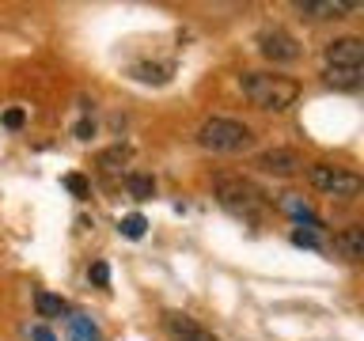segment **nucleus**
I'll return each instance as SVG.
<instances>
[{
    "mask_svg": "<svg viewBox=\"0 0 364 341\" xmlns=\"http://www.w3.org/2000/svg\"><path fill=\"white\" fill-rule=\"evenodd\" d=\"M239 87H243L250 107L269 110V114L289 110L300 99V84L292 76H281V72H243L239 76Z\"/></svg>",
    "mask_w": 364,
    "mask_h": 341,
    "instance_id": "obj_1",
    "label": "nucleus"
},
{
    "mask_svg": "<svg viewBox=\"0 0 364 341\" xmlns=\"http://www.w3.org/2000/svg\"><path fill=\"white\" fill-rule=\"evenodd\" d=\"M213 193L232 216H243V220H250V224L262 220V212H266L262 190L255 186V182H247L243 175H220L213 182Z\"/></svg>",
    "mask_w": 364,
    "mask_h": 341,
    "instance_id": "obj_2",
    "label": "nucleus"
},
{
    "mask_svg": "<svg viewBox=\"0 0 364 341\" xmlns=\"http://www.w3.org/2000/svg\"><path fill=\"white\" fill-rule=\"evenodd\" d=\"M198 144L209 148V152L239 156V152H247V148H255V133H250V125L235 121V118H209V121H201V129H198Z\"/></svg>",
    "mask_w": 364,
    "mask_h": 341,
    "instance_id": "obj_3",
    "label": "nucleus"
},
{
    "mask_svg": "<svg viewBox=\"0 0 364 341\" xmlns=\"http://www.w3.org/2000/svg\"><path fill=\"white\" fill-rule=\"evenodd\" d=\"M307 178H311V186L318 193H326V197H357L364 190V178L357 170L334 167V163H311L307 167Z\"/></svg>",
    "mask_w": 364,
    "mask_h": 341,
    "instance_id": "obj_4",
    "label": "nucleus"
},
{
    "mask_svg": "<svg viewBox=\"0 0 364 341\" xmlns=\"http://www.w3.org/2000/svg\"><path fill=\"white\" fill-rule=\"evenodd\" d=\"M258 53L266 57V61H273V65H292L296 57H300V42H296L289 31L269 27V31L258 34Z\"/></svg>",
    "mask_w": 364,
    "mask_h": 341,
    "instance_id": "obj_5",
    "label": "nucleus"
},
{
    "mask_svg": "<svg viewBox=\"0 0 364 341\" xmlns=\"http://www.w3.org/2000/svg\"><path fill=\"white\" fill-rule=\"evenodd\" d=\"M255 167L262 175H273V178H292L304 170V156L296 148H269V152H262L255 159Z\"/></svg>",
    "mask_w": 364,
    "mask_h": 341,
    "instance_id": "obj_6",
    "label": "nucleus"
},
{
    "mask_svg": "<svg viewBox=\"0 0 364 341\" xmlns=\"http://www.w3.org/2000/svg\"><path fill=\"white\" fill-rule=\"evenodd\" d=\"M326 65L334 68H364V42L360 38H334L326 45Z\"/></svg>",
    "mask_w": 364,
    "mask_h": 341,
    "instance_id": "obj_7",
    "label": "nucleus"
},
{
    "mask_svg": "<svg viewBox=\"0 0 364 341\" xmlns=\"http://www.w3.org/2000/svg\"><path fill=\"white\" fill-rule=\"evenodd\" d=\"M300 16H307V19H341V16H349L353 8V0H300Z\"/></svg>",
    "mask_w": 364,
    "mask_h": 341,
    "instance_id": "obj_8",
    "label": "nucleus"
},
{
    "mask_svg": "<svg viewBox=\"0 0 364 341\" xmlns=\"http://www.w3.org/2000/svg\"><path fill=\"white\" fill-rule=\"evenodd\" d=\"M334 250H338L346 261H360V258H364V227H357V224H353V227H341V232L334 235Z\"/></svg>",
    "mask_w": 364,
    "mask_h": 341,
    "instance_id": "obj_9",
    "label": "nucleus"
},
{
    "mask_svg": "<svg viewBox=\"0 0 364 341\" xmlns=\"http://www.w3.org/2000/svg\"><path fill=\"white\" fill-rule=\"evenodd\" d=\"M167 330L175 334L178 341H216V337H209L201 326H193V318L190 315H178V311H171L167 315Z\"/></svg>",
    "mask_w": 364,
    "mask_h": 341,
    "instance_id": "obj_10",
    "label": "nucleus"
},
{
    "mask_svg": "<svg viewBox=\"0 0 364 341\" xmlns=\"http://www.w3.org/2000/svg\"><path fill=\"white\" fill-rule=\"evenodd\" d=\"M323 80L330 87H338V91H357L360 80H364V68H334V65H326Z\"/></svg>",
    "mask_w": 364,
    "mask_h": 341,
    "instance_id": "obj_11",
    "label": "nucleus"
},
{
    "mask_svg": "<svg viewBox=\"0 0 364 341\" xmlns=\"http://www.w3.org/2000/svg\"><path fill=\"white\" fill-rule=\"evenodd\" d=\"M34 311H38V318H61L68 315V303L61 300V296H53V292H34Z\"/></svg>",
    "mask_w": 364,
    "mask_h": 341,
    "instance_id": "obj_12",
    "label": "nucleus"
},
{
    "mask_svg": "<svg viewBox=\"0 0 364 341\" xmlns=\"http://www.w3.org/2000/svg\"><path fill=\"white\" fill-rule=\"evenodd\" d=\"M99 170L102 175H118V170L129 163V148H122V144H114V148H107V152H99Z\"/></svg>",
    "mask_w": 364,
    "mask_h": 341,
    "instance_id": "obj_13",
    "label": "nucleus"
},
{
    "mask_svg": "<svg viewBox=\"0 0 364 341\" xmlns=\"http://www.w3.org/2000/svg\"><path fill=\"white\" fill-rule=\"evenodd\" d=\"M68 337H73V341H99V330H95L91 318L73 315V318H68Z\"/></svg>",
    "mask_w": 364,
    "mask_h": 341,
    "instance_id": "obj_14",
    "label": "nucleus"
},
{
    "mask_svg": "<svg viewBox=\"0 0 364 341\" xmlns=\"http://www.w3.org/2000/svg\"><path fill=\"white\" fill-rule=\"evenodd\" d=\"M125 190H129L133 201H148L156 193V182L148 175H125Z\"/></svg>",
    "mask_w": 364,
    "mask_h": 341,
    "instance_id": "obj_15",
    "label": "nucleus"
},
{
    "mask_svg": "<svg viewBox=\"0 0 364 341\" xmlns=\"http://www.w3.org/2000/svg\"><path fill=\"white\" fill-rule=\"evenodd\" d=\"M133 76L144 80V84H164L171 76V65H133Z\"/></svg>",
    "mask_w": 364,
    "mask_h": 341,
    "instance_id": "obj_16",
    "label": "nucleus"
},
{
    "mask_svg": "<svg viewBox=\"0 0 364 341\" xmlns=\"http://www.w3.org/2000/svg\"><path fill=\"white\" fill-rule=\"evenodd\" d=\"M118 227H122V235H125V239H141V235H144V227H148V220H144L141 212H133V216H125Z\"/></svg>",
    "mask_w": 364,
    "mask_h": 341,
    "instance_id": "obj_17",
    "label": "nucleus"
},
{
    "mask_svg": "<svg viewBox=\"0 0 364 341\" xmlns=\"http://www.w3.org/2000/svg\"><path fill=\"white\" fill-rule=\"evenodd\" d=\"M292 243H296V247H307V250H318V235H315V232H304V227H296V232H292Z\"/></svg>",
    "mask_w": 364,
    "mask_h": 341,
    "instance_id": "obj_18",
    "label": "nucleus"
},
{
    "mask_svg": "<svg viewBox=\"0 0 364 341\" xmlns=\"http://www.w3.org/2000/svg\"><path fill=\"white\" fill-rule=\"evenodd\" d=\"M91 281H95L99 288H107V284H110V266H107V261H91Z\"/></svg>",
    "mask_w": 364,
    "mask_h": 341,
    "instance_id": "obj_19",
    "label": "nucleus"
},
{
    "mask_svg": "<svg viewBox=\"0 0 364 341\" xmlns=\"http://www.w3.org/2000/svg\"><path fill=\"white\" fill-rule=\"evenodd\" d=\"M65 186L73 190L76 197H87V193H91V190H87V178H80V175H65Z\"/></svg>",
    "mask_w": 364,
    "mask_h": 341,
    "instance_id": "obj_20",
    "label": "nucleus"
},
{
    "mask_svg": "<svg viewBox=\"0 0 364 341\" xmlns=\"http://www.w3.org/2000/svg\"><path fill=\"white\" fill-rule=\"evenodd\" d=\"M23 121H27V114H23V110H4V125H8V129H23Z\"/></svg>",
    "mask_w": 364,
    "mask_h": 341,
    "instance_id": "obj_21",
    "label": "nucleus"
},
{
    "mask_svg": "<svg viewBox=\"0 0 364 341\" xmlns=\"http://www.w3.org/2000/svg\"><path fill=\"white\" fill-rule=\"evenodd\" d=\"M73 133L80 136V141H91V136H95V121H87V118H84V121H76V129H73Z\"/></svg>",
    "mask_w": 364,
    "mask_h": 341,
    "instance_id": "obj_22",
    "label": "nucleus"
},
{
    "mask_svg": "<svg viewBox=\"0 0 364 341\" xmlns=\"http://www.w3.org/2000/svg\"><path fill=\"white\" fill-rule=\"evenodd\" d=\"M31 341H57L46 326H31Z\"/></svg>",
    "mask_w": 364,
    "mask_h": 341,
    "instance_id": "obj_23",
    "label": "nucleus"
}]
</instances>
